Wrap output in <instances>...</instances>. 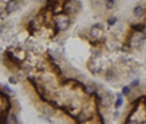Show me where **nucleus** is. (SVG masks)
Masks as SVG:
<instances>
[{"instance_id": "412c9836", "label": "nucleus", "mask_w": 146, "mask_h": 124, "mask_svg": "<svg viewBox=\"0 0 146 124\" xmlns=\"http://www.w3.org/2000/svg\"><path fill=\"white\" fill-rule=\"evenodd\" d=\"M3 58H5V51L0 50V61H3Z\"/></svg>"}, {"instance_id": "39448f33", "label": "nucleus", "mask_w": 146, "mask_h": 124, "mask_svg": "<svg viewBox=\"0 0 146 124\" xmlns=\"http://www.w3.org/2000/svg\"><path fill=\"white\" fill-rule=\"evenodd\" d=\"M129 42L131 47L135 48H140L145 42H146V35L143 32H131L130 38H129Z\"/></svg>"}, {"instance_id": "0eeeda50", "label": "nucleus", "mask_w": 146, "mask_h": 124, "mask_svg": "<svg viewBox=\"0 0 146 124\" xmlns=\"http://www.w3.org/2000/svg\"><path fill=\"white\" fill-rule=\"evenodd\" d=\"M21 7H22V2H7L6 6H5V10H6L7 15H10V13L18 12Z\"/></svg>"}, {"instance_id": "6ab92c4d", "label": "nucleus", "mask_w": 146, "mask_h": 124, "mask_svg": "<svg viewBox=\"0 0 146 124\" xmlns=\"http://www.w3.org/2000/svg\"><path fill=\"white\" fill-rule=\"evenodd\" d=\"M139 83H140V80L139 79H135V80H133L129 86H130V89H133V88H136V86H139Z\"/></svg>"}, {"instance_id": "6e6552de", "label": "nucleus", "mask_w": 146, "mask_h": 124, "mask_svg": "<svg viewBox=\"0 0 146 124\" xmlns=\"http://www.w3.org/2000/svg\"><path fill=\"white\" fill-rule=\"evenodd\" d=\"M83 93L88 95V96H95L96 93H98V86H96L94 82L86 83V85L83 86Z\"/></svg>"}, {"instance_id": "20e7f679", "label": "nucleus", "mask_w": 146, "mask_h": 124, "mask_svg": "<svg viewBox=\"0 0 146 124\" xmlns=\"http://www.w3.org/2000/svg\"><path fill=\"white\" fill-rule=\"evenodd\" d=\"M95 96H96V99H98V102H101V105L105 107V108L111 107L114 104V99H115L114 95L110 91H102L101 93H96Z\"/></svg>"}, {"instance_id": "dca6fc26", "label": "nucleus", "mask_w": 146, "mask_h": 124, "mask_svg": "<svg viewBox=\"0 0 146 124\" xmlns=\"http://www.w3.org/2000/svg\"><path fill=\"white\" fill-rule=\"evenodd\" d=\"M9 83H10V85H16V83H19L16 74H10V76H9Z\"/></svg>"}, {"instance_id": "f8f14e48", "label": "nucleus", "mask_w": 146, "mask_h": 124, "mask_svg": "<svg viewBox=\"0 0 146 124\" xmlns=\"http://www.w3.org/2000/svg\"><path fill=\"white\" fill-rule=\"evenodd\" d=\"M133 15H135L136 18H143L145 16V6L143 5H137L135 6V9H133Z\"/></svg>"}, {"instance_id": "f3484780", "label": "nucleus", "mask_w": 146, "mask_h": 124, "mask_svg": "<svg viewBox=\"0 0 146 124\" xmlns=\"http://www.w3.org/2000/svg\"><path fill=\"white\" fill-rule=\"evenodd\" d=\"M118 22V19L115 18V16H111V18H108L107 19V25H110V27H113V25H115Z\"/></svg>"}, {"instance_id": "7ed1b4c3", "label": "nucleus", "mask_w": 146, "mask_h": 124, "mask_svg": "<svg viewBox=\"0 0 146 124\" xmlns=\"http://www.w3.org/2000/svg\"><path fill=\"white\" fill-rule=\"evenodd\" d=\"M80 10H82V3L80 2H76V0L64 2V5H63V13H66L70 18H75Z\"/></svg>"}, {"instance_id": "a211bd4d", "label": "nucleus", "mask_w": 146, "mask_h": 124, "mask_svg": "<svg viewBox=\"0 0 146 124\" xmlns=\"http://www.w3.org/2000/svg\"><path fill=\"white\" fill-rule=\"evenodd\" d=\"M121 91H123V92H121V95H126V96H129L130 93H131V89H130V86H123V89H121Z\"/></svg>"}, {"instance_id": "1a4fd4ad", "label": "nucleus", "mask_w": 146, "mask_h": 124, "mask_svg": "<svg viewBox=\"0 0 146 124\" xmlns=\"http://www.w3.org/2000/svg\"><path fill=\"white\" fill-rule=\"evenodd\" d=\"M88 69H89V72L91 73H94V74H98L100 72H101V66L98 64V61L96 60H89V63H88Z\"/></svg>"}, {"instance_id": "4468645a", "label": "nucleus", "mask_w": 146, "mask_h": 124, "mask_svg": "<svg viewBox=\"0 0 146 124\" xmlns=\"http://www.w3.org/2000/svg\"><path fill=\"white\" fill-rule=\"evenodd\" d=\"M7 114H9V111H7V109H2V111H0V124H6Z\"/></svg>"}, {"instance_id": "f257e3e1", "label": "nucleus", "mask_w": 146, "mask_h": 124, "mask_svg": "<svg viewBox=\"0 0 146 124\" xmlns=\"http://www.w3.org/2000/svg\"><path fill=\"white\" fill-rule=\"evenodd\" d=\"M73 23V18L67 16L66 13H60L57 16H53V29L56 34H62L67 31Z\"/></svg>"}, {"instance_id": "ddd939ff", "label": "nucleus", "mask_w": 146, "mask_h": 124, "mask_svg": "<svg viewBox=\"0 0 146 124\" xmlns=\"http://www.w3.org/2000/svg\"><path fill=\"white\" fill-rule=\"evenodd\" d=\"M123 104H124V98H123V95H121V93H118V95L115 96V99H114L113 107L115 108V111H118V108L123 107Z\"/></svg>"}, {"instance_id": "4be33fe9", "label": "nucleus", "mask_w": 146, "mask_h": 124, "mask_svg": "<svg viewBox=\"0 0 146 124\" xmlns=\"http://www.w3.org/2000/svg\"><path fill=\"white\" fill-rule=\"evenodd\" d=\"M5 32V25L2 23V25H0V34H3Z\"/></svg>"}, {"instance_id": "9d476101", "label": "nucleus", "mask_w": 146, "mask_h": 124, "mask_svg": "<svg viewBox=\"0 0 146 124\" xmlns=\"http://www.w3.org/2000/svg\"><path fill=\"white\" fill-rule=\"evenodd\" d=\"M6 124H19V117H18V114L15 113V111H9Z\"/></svg>"}, {"instance_id": "423d86ee", "label": "nucleus", "mask_w": 146, "mask_h": 124, "mask_svg": "<svg viewBox=\"0 0 146 124\" xmlns=\"http://www.w3.org/2000/svg\"><path fill=\"white\" fill-rule=\"evenodd\" d=\"M40 111H41V114H44V115H47V117H54L56 114H57V109L51 105V104H42L41 107H40Z\"/></svg>"}, {"instance_id": "aec40b11", "label": "nucleus", "mask_w": 146, "mask_h": 124, "mask_svg": "<svg viewBox=\"0 0 146 124\" xmlns=\"http://www.w3.org/2000/svg\"><path fill=\"white\" fill-rule=\"evenodd\" d=\"M126 124H139L136 120H133V118H129L127 121H126Z\"/></svg>"}, {"instance_id": "f03ea898", "label": "nucleus", "mask_w": 146, "mask_h": 124, "mask_svg": "<svg viewBox=\"0 0 146 124\" xmlns=\"http://www.w3.org/2000/svg\"><path fill=\"white\" fill-rule=\"evenodd\" d=\"M102 38H104V29H102V25L101 23H95V25H92V27L88 29L86 40L92 45L98 47V44L102 41Z\"/></svg>"}, {"instance_id": "5701e85b", "label": "nucleus", "mask_w": 146, "mask_h": 124, "mask_svg": "<svg viewBox=\"0 0 146 124\" xmlns=\"http://www.w3.org/2000/svg\"><path fill=\"white\" fill-rule=\"evenodd\" d=\"M143 34H145V35H146V23H145V25H143Z\"/></svg>"}, {"instance_id": "9b49d317", "label": "nucleus", "mask_w": 146, "mask_h": 124, "mask_svg": "<svg viewBox=\"0 0 146 124\" xmlns=\"http://www.w3.org/2000/svg\"><path fill=\"white\" fill-rule=\"evenodd\" d=\"M104 78H105V80H108V82L114 80V79L117 78V74H115V70H114L113 67L107 69V70H105V73H104Z\"/></svg>"}, {"instance_id": "2eb2a0df", "label": "nucleus", "mask_w": 146, "mask_h": 124, "mask_svg": "<svg viewBox=\"0 0 146 124\" xmlns=\"http://www.w3.org/2000/svg\"><path fill=\"white\" fill-rule=\"evenodd\" d=\"M115 2L114 0H107V2H104V7L107 9V10H113L114 7H115Z\"/></svg>"}]
</instances>
